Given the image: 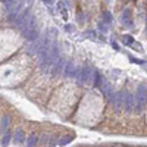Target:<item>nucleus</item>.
Instances as JSON below:
<instances>
[{
  "label": "nucleus",
  "mask_w": 147,
  "mask_h": 147,
  "mask_svg": "<svg viewBox=\"0 0 147 147\" xmlns=\"http://www.w3.org/2000/svg\"><path fill=\"white\" fill-rule=\"evenodd\" d=\"M72 141V137H63V138H60V140H57L56 143L59 144V146H66L68 143H71Z\"/></svg>",
  "instance_id": "nucleus-15"
},
{
  "label": "nucleus",
  "mask_w": 147,
  "mask_h": 147,
  "mask_svg": "<svg viewBox=\"0 0 147 147\" xmlns=\"http://www.w3.org/2000/svg\"><path fill=\"white\" fill-rule=\"evenodd\" d=\"M124 107H125V110L128 113H132V110H134V107H136V97H134V94L132 93H124Z\"/></svg>",
  "instance_id": "nucleus-6"
},
{
  "label": "nucleus",
  "mask_w": 147,
  "mask_h": 147,
  "mask_svg": "<svg viewBox=\"0 0 147 147\" xmlns=\"http://www.w3.org/2000/svg\"><path fill=\"white\" fill-rule=\"evenodd\" d=\"M9 122H10V116L9 115H5L3 118H2V121H0V132H7V127H9Z\"/></svg>",
  "instance_id": "nucleus-11"
},
{
  "label": "nucleus",
  "mask_w": 147,
  "mask_h": 147,
  "mask_svg": "<svg viewBox=\"0 0 147 147\" xmlns=\"http://www.w3.org/2000/svg\"><path fill=\"white\" fill-rule=\"evenodd\" d=\"M146 96H147V91H146V85H138L137 88V94L134 96L136 97V103H137V112L141 113L143 109L146 107Z\"/></svg>",
  "instance_id": "nucleus-2"
},
{
  "label": "nucleus",
  "mask_w": 147,
  "mask_h": 147,
  "mask_svg": "<svg viewBox=\"0 0 147 147\" xmlns=\"http://www.w3.org/2000/svg\"><path fill=\"white\" fill-rule=\"evenodd\" d=\"M78 72H80V69L74 65V62L72 60H69V62H66V65H65V68H63V75L65 77H68V78H74L75 77L77 78V75H78Z\"/></svg>",
  "instance_id": "nucleus-7"
},
{
  "label": "nucleus",
  "mask_w": 147,
  "mask_h": 147,
  "mask_svg": "<svg viewBox=\"0 0 147 147\" xmlns=\"http://www.w3.org/2000/svg\"><path fill=\"white\" fill-rule=\"evenodd\" d=\"M10 138H12V134H10V132H6L5 136H3V138H2V144H3V146H7L9 141H10Z\"/></svg>",
  "instance_id": "nucleus-18"
},
{
  "label": "nucleus",
  "mask_w": 147,
  "mask_h": 147,
  "mask_svg": "<svg viewBox=\"0 0 147 147\" xmlns=\"http://www.w3.org/2000/svg\"><path fill=\"white\" fill-rule=\"evenodd\" d=\"M99 30H100L102 32H106V31H107V27L105 25L103 22H100V24H99Z\"/></svg>",
  "instance_id": "nucleus-20"
},
{
  "label": "nucleus",
  "mask_w": 147,
  "mask_h": 147,
  "mask_svg": "<svg viewBox=\"0 0 147 147\" xmlns=\"http://www.w3.org/2000/svg\"><path fill=\"white\" fill-rule=\"evenodd\" d=\"M103 24H110L112 22V13H110V12H105L103 13Z\"/></svg>",
  "instance_id": "nucleus-17"
},
{
  "label": "nucleus",
  "mask_w": 147,
  "mask_h": 147,
  "mask_svg": "<svg viewBox=\"0 0 147 147\" xmlns=\"http://www.w3.org/2000/svg\"><path fill=\"white\" fill-rule=\"evenodd\" d=\"M121 24L125 28H132L134 27V22H132V18H131V10L129 9H124V12H122V15H121Z\"/></svg>",
  "instance_id": "nucleus-8"
},
{
  "label": "nucleus",
  "mask_w": 147,
  "mask_h": 147,
  "mask_svg": "<svg viewBox=\"0 0 147 147\" xmlns=\"http://www.w3.org/2000/svg\"><path fill=\"white\" fill-rule=\"evenodd\" d=\"M90 75H91V71H90V66H82L78 72V75H77V81L80 85H85V84H88L90 82Z\"/></svg>",
  "instance_id": "nucleus-5"
},
{
  "label": "nucleus",
  "mask_w": 147,
  "mask_h": 147,
  "mask_svg": "<svg viewBox=\"0 0 147 147\" xmlns=\"http://www.w3.org/2000/svg\"><path fill=\"white\" fill-rule=\"evenodd\" d=\"M100 90L103 91V94L107 97V100L113 96V88H112V84L110 82H106V81H102V85H100Z\"/></svg>",
  "instance_id": "nucleus-10"
},
{
  "label": "nucleus",
  "mask_w": 147,
  "mask_h": 147,
  "mask_svg": "<svg viewBox=\"0 0 147 147\" xmlns=\"http://www.w3.org/2000/svg\"><path fill=\"white\" fill-rule=\"evenodd\" d=\"M87 35H90V37H94V35H96V34H94V32H93V31H88V32H87Z\"/></svg>",
  "instance_id": "nucleus-23"
},
{
  "label": "nucleus",
  "mask_w": 147,
  "mask_h": 147,
  "mask_svg": "<svg viewBox=\"0 0 147 147\" xmlns=\"http://www.w3.org/2000/svg\"><path fill=\"white\" fill-rule=\"evenodd\" d=\"M3 3H5V7H6V10H7V12H9L12 7H13V6L16 5V2H9V0H7V2H3Z\"/></svg>",
  "instance_id": "nucleus-19"
},
{
  "label": "nucleus",
  "mask_w": 147,
  "mask_h": 147,
  "mask_svg": "<svg viewBox=\"0 0 147 147\" xmlns=\"http://www.w3.org/2000/svg\"><path fill=\"white\" fill-rule=\"evenodd\" d=\"M30 18H31V13H30V7H25V9H22V12L19 13V16L16 18V21L13 22L15 24V27L18 28V30H24L25 28V25L28 24V21H30Z\"/></svg>",
  "instance_id": "nucleus-3"
},
{
  "label": "nucleus",
  "mask_w": 147,
  "mask_h": 147,
  "mask_svg": "<svg viewBox=\"0 0 147 147\" xmlns=\"http://www.w3.org/2000/svg\"><path fill=\"white\" fill-rule=\"evenodd\" d=\"M102 75L99 72H94V84H96V87H99L100 88V85H102Z\"/></svg>",
  "instance_id": "nucleus-14"
},
{
  "label": "nucleus",
  "mask_w": 147,
  "mask_h": 147,
  "mask_svg": "<svg viewBox=\"0 0 147 147\" xmlns=\"http://www.w3.org/2000/svg\"><path fill=\"white\" fill-rule=\"evenodd\" d=\"M13 140H15V143H16V144H22L24 141H25V132H24L22 129H18V131L15 132Z\"/></svg>",
  "instance_id": "nucleus-12"
},
{
  "label": "nucleus",
  "mask_w": 147,
  "mask_h": 147,
  "mask_svg": "<svg viewBox=\"0 0 147 147\" xmlns=\"http://www.w3.org/2000/svg\"><path fill=\"white\" fill-rule=\"evenodd\" d=\"M47 146H50V147L56 146V140H55V138H50V140H49V144H47Z\"/></svg>",
  "instance_id": "nucleus-22"
},
{
  "label": "nucleus",
  "mask_w": 147,
  "mask_h": 147,
  "mask_svg": "<svg viewBox=\"0 0 147 147\" xmlns=\"http://www.w3.org/2000/svg\"><path fill=\"white\" fill-rule=\"evenodd\" d=\"M122 43L127 44V46H131V44L134 43V40H132L131 35H124V37H122Z\"/></svg>",
  "instance_id": "nucleus-16"
},
{
  "label": "nucleus",
  "mask_w": 147,
  "mask_h": 147,
  "mask_svg": "<svg viewBox=\"0 0 147 147\" xmlns=\"http://www.w3.org/2000/svg\"><path fill=\"white\" fill-rule=\"evenodd\" d=\"M66 30L68 31H72V25H66Z\"/></svg>",
  "instance_id": "nucleus-24"
},
{
  "label": "nucleus",
  "mask_w": 147,
  "mask_h": 147,
  "mask_svg": "<svg viewBox=\"0 0 147 147\" xmlns=\"http://www.w3.org/2000/svg\"><path fill=\"white\" fill-rule=\"evenodd\" d=\"M59 59V46L56 41H53L50 46H49V52H47V56L40 59L38 63H40V68L43 72L49 74L50 69L53 68V65L56 63V60Z\"/></svg>",
  "instance_id": "nucleus-1"
},
{
  "label": "nucleus",
  "mask_w": 147,
  "mask_h": 147,
  "mask_svg": "<svg viewBox=\"0 0 147 147\" xmlns=\"http://www.w3.org/2000/svg\"><path fill=\"white\" fill-rule=\"evenodd\" d=\"M131 62H136V63H140V65H143V63H146L144 60H140V59H136V57H131Z\"/></svg>",
  "instance_id": "nucleus-21"
},
{
  "label": "nucleus",
  "mask_w": 147,
  "mask_h": 147,
  "mask_svg": "<svg viewBox=\"0 0 147 147\" xmlns=\"http://www.w3.org/2000/svg\"><path fill=\"white\" fill-rule=\"evenodd\" d=\"M65 65H66V60L62 57V59H57L56 60V63L53 65V68H52V74H53V75H60V74H62L63 72V68H65Z\"/></svg>",
  "instance_id": "nucleus-9"
},
{
  "label": "nucleus",
  "mask_w": 147,
  "mask_h": 147,
  "mask_svg": "<svg viewBox=\"0 0 147 147\" xmlns=\"http://www.w3.org/2000/svg\"><path fill=\"white\" fill-rule=\"evenodd\" d=\"M124 93L125 91H118V93H113V96L109 99V102L113 105L116 112H121V109L124 107Z\"/></svg>",
  "instance_id": "nucleus-4"
},
{
  "label": "nucleus",
  "mask_w": 147,
  "mask_h": 147,
  "mask_svg": "<svg viewBox=\"0 0 147 147\" xmlns=\"http://www.w3.org/2000/svg\"><path fill=\"white\" fill-rule=\"evenodd\" d=\"M35 144H37V136H35V134H30L28 141H27V146H28V147H35Z\"/></svg>",
  "instance_id": "nucleus-13"
}]
</instances>
